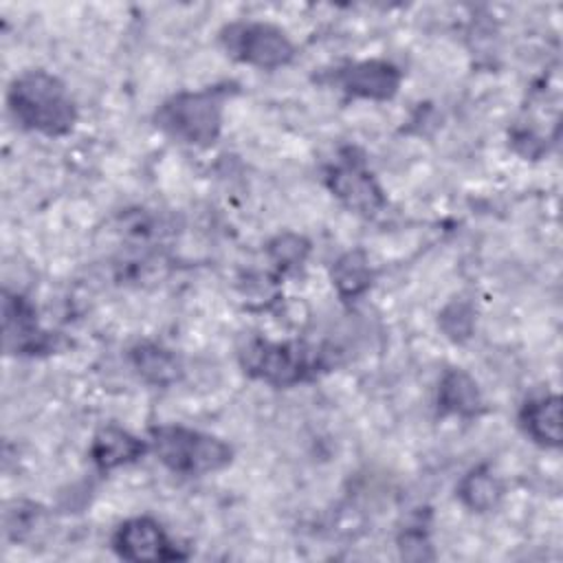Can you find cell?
Returning a JSON list of instances; mask_svg holds the SVG:
<instances>
[{"mask_svg": "<svg viewBox=\"0 0 563 563\" xmlns=\"http://www.w3.org/2000/svg\"><path fill=\"white\" fill-rule=\"evenodd\" d=\"M440 405H442V409L453 411V413H462V416L475 413L479 409L477 385L464 372H457V369L449 372L442 378Z\"/></svg>", "mask_w": 563, "mask_h": 563, "instance_id": "7c38bea8", "label": "cell"}, {"mask_svg": "<svg viewBox=\"0 0 563 563\" xmlns=\"http://www.w3.org/2000/svg\"><path fill=\"white\" fill-rule=\"evenodd\" d=\"M114 550L130 561H167L180 556L163 528L147 517L121 523L114 534Z\"/></svg>", "mask_w": 563, "mask_h": 563, "instance_id": "8992f818", "label": "cell"}, {"mask_svg": "<svg viewBox=\"0 0 563 563\" xmlns=\"http://www.w3.org/2000/svg\"><path fill=\"white\" fill-rule=\"evenodd\" d=\"M224 44L233 57L262 68L282 66L292 57L288 37L271 24H233L227 29Z\"/></svg>", "mask_w": 563, "mask_h": 563, "instance_id": "277c9868", "label": "cell"}, {"mask_svg": "<svg viewBox=\"0 0 563 563\" xmlns=\"http://www.w3.org/2000/svg\"><path fill=\"white\" fill-rule=\"evenodd\" d=\"M332 189L343 202L358 211H374L383 202L380 189L369 178V174L354 165L332 172Z\"/></svg>", "mask_w": 563, "mask_h": 563, "instance_id": "ba28073f", "label": "cell"}, {"mask_svg": "<svg viewBox=\"0 0 563 563\" xmlns=\"http://www.w3.org/2000/svg\"><path fill=\"white\" fill-rule=\"evenodd\" d=\"M134 361L139 372L152 383H169L176 378V358L156 345L139 347L134 352Z\"/></svg>", "mask_w": 563, "mask_h": 563, "instance_id": "5bb4252c", "label": "cell"}, {"mask_svg": "<svg viewBox=\"0 0 563 563\" xmlns=\"http://www.w3.org/2000/svg\"><path fill=\"white\" fill-rule=\"evenodd\" d=\"M271 249H273L277 262H297V260L303 257L308 246L299 238H295V235H284Z\"/></svg>", "mask_w": 563, "mask_h": 563, "instance_id": "2e32d148", "label": "cell"}, {"mask_svg": "<svg viewBox=\"0 0 563 563\" xmlns=\"http://www.w3.org/2000/svg\"><path fill=\"white\" fill-rule=\"evenodd\" d=\"M154 451L158 460L176 473L200 475L218 471L231 460V449L213 435H205L185 427L154 429Z\"/></svg>", "mask_w": 563, "mask_h": 563, "instance_id": "7a4b0ae2", "label": "cell"}, {"mask_svg": "<svg viewBox=\"0 0 563 563\" xmlns=\"http://www.w3.org/2000/svg\"><path fill=\"white\" fill-rule=\"evenodd\" d=\"M246 367L273 385L297 383L308 372V358L299 343L260 341L246 352Z\"/></svg>", "mask_w": 563, "mask_h": 563, "instance_id": "5b68a950", "label": "cell"}, {"mask_svg": "<svg viewBox=\"0 0 563 563\" xmlns=\"http://www.w3.org/2000/svg\"><path fill=\"white\" fill-rule=\"evenodd\" d=\"M334 282L343 295H358L369 284V268L361 253H347L334 266Z\"/></svg>", "mask_w": 563, "mask_h": 563, "instance_id": "9a60e30c", "label": "cell"}, {"mask_svg": "<svg viewBox=\"0 0 563 563\" xmlns=\"http://www.w3.org/2000/svg\"><path fill=\"white\" fill-rule=\"evenodd\" d=\"M9 106L22 125L44 134H64L75 123V106L64 84L42 70L24 73L11 84Z\"/></svg>", "mask_w": 563, "mask_h": 563, "instance_id": "6da1fadb", "label": "cell"}, {"mask_svg": "<svg viewBox=\"0 0 563 563\" xmlns=\"http://www.w3.org/2000/svg\"><path fill=\"white\" fill-rule=\"evenodd\" d=\"M158 125L187 143H211L220 132L222 97L218 90L183 92L165 101L156 112Z\"/></svg>", "mask_w": 563, "mask_h": 563, "instance_id": "3957f363", "label": "cell"}, {"mask_svg": "<svg viewBox=\"0 0 563 563\" xmlns=\"http://www.w3.org/2000/svg\"><path fill=\"white\" fill-rule=\"evenodd\" d=\"M559 398L543 396L530 400L521 413L526 431L541 444L556 446L561 440V416H559Z\"/></svg>", "mask_w": 563, "mask_h": 563, "instance_id": "30bf717a", "label": "cell"}, {"mask_svg": "<svg viewBox=\"0 0 563 563\" xmlns=\"http://www.w3.org/2000/svg\"><path fill=\"white\" fill-rule=\"evenodd\" d=\"M499 495H501V488H499L497 479L484 471H475V473L466 475L464 482L460 484V497L473 510L493 508L497 504Z\"/></svg>", "mask_w": 563, "mask_h": 563, "instance_id": "4fadbf2b", "label": "cell"}, {"mask_svg": "<svg viewBox=\"0 0 563 563\" xmlns=\"http://www.w3.org/2000/svg\"><path fill=\"white\" fill-rule=\"evenodd\" d=\"M143 442L130 435L123 429L108 427L92 442V460L101 468H114L128 462H134L143 453Z\"/></svg>", "mask_w": 563, "mask_h": 563, "instance_id": "9c48e42d", "label": "cell"}, {"mask_svg": "<svg viewBox=\"0 0 563 563\" xmlns=\"http://www.w3.org/2000/svg\"><path fill=\"white\" fill-rule=\"evenodd\" d=\"M40 336L42 334L37 332V321H35L29 303H24L20 297H7L4 299L7 345L15 339V350H33L35 339H40Z\"/></svg>", "mask_w": 563, "mask_h": 563, "instance_id": "8fae6325", "label": "cell"}, {"mask_svg": "<svg viewBox=\"0 0 563 563\" xmlns=\"http://www.w3.org/2000/svg\"><path fill=\"white\" fill-rule=\"evenodd\" d=\"M400 81L398 70L387 62H361L341 73V86L365 99H387Z\"/></svg>", "mask_w": 563, "mask_h": 563, "instance_id": "52a82bcc", "label": "cell"}]
</instances>
